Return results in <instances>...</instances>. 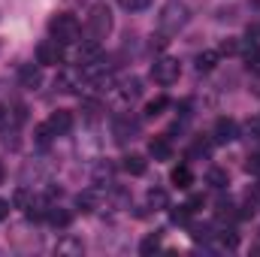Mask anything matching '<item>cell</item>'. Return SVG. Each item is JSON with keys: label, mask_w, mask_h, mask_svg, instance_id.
<instances>
[{"label": "cell", "mask_w": 260, "mask_h": 257, "mask_svg": "<svg viewBox=\"0 0 260 257\" xmlns=\"http://www.w3.org/2000/svg\"><path fill=\"white\" fill-rule=\"evenodd\" d=\"M188 21H191V9H188L185 3H179V0H170V3L160 9V15H157V30H160L164 37H176L179 30L188 27Z\"/></svg>", "instance_id": "cell-1"}, {"label": "cell", "mask_w": 260, "mask_h": 257, "mask_svg": "<svg viewBox=\"0 0 260 257\" xmlns=\"http://www.w3.org/2000/svg\"><path fill=\"white\" fill-rule=\"evenodd\" d=\"M49 37L58 40L61 46H73V43L82 40V24H79V18L70 15V12H55V15L49 18Z\"/></svg>", "instance_id": "cell-2"}, {"label": "cell", "mask_w": 260, "mask_h": 257, "mask_svg": "<svg viewBox=\"0 0 260 257\" xmlns=\"http://www.w3.org/2000/svg\"><path fill=\"white\" fill-rule=\"evenodd\" d=\"M109 30H112V12H109V6L106 3H97V6H91L88 9V21H85V34H88V40H106L109 37Z\"/></svg>", "instance_id": "cell-3"}, {"label": "cell", "mask_w": 260, "mask_h": 257, "mask_svg": "<svg viewBox=\"0 0 260 257\" xmlns=\"http://www.w3.org/2000/svg\"><path fill=\"white\" fill-rule=\"evenodd\" d=\"M179 76H182V64H179L176 58H170V55L154 58V64H151V79H154L157 85H176Z\"/></svg>", "instance_id": "cell-4"}, {"label": "cell", "mask_w": 260, "mask_h": 257, "mask_svg": "<svg viewBox=\"0 0 260 257\" xmlns=\"http://www.w3.org/2000/svg\"><path fill=\"white\" fill-rule=\"evenodd\" d=\"M37 64H43V67H58V64H64V46L58 43V40H40L37 43Z\"/></svg>", "instance_id": "cell-5"}, {"label": "cell", "mask_w": 260, "mask_h": 257, "mask_svg": "<svg viewBox=\"0 0 260 257\" xmlns=\"http://www.w3.org/2000/svg\"><path fill=\"white\" fill-rule=\"evenodd\" d=\"M112 133H115V139L121 142V145H127L133 142L136 136H139V121L133 118V115H115V121H112Z\"/></svg>", "instance_id": "cell-6"}, {"label": "cell", "mask_w": 260, "mask_h": 257, "mask_svg": "<svg viewBox=\"0 0 260 257\" xmlns=\"http://www.w3.org/2000/svg\"><path fill=\"white\" fill-rule=\"evenodd\" d=\"M239 139V124L233 118H218L215 127H212V142L218 145H227V142H236Z\"/></svg>", "instance_id": "cell-7"}, {"label": "cell", "mask_w": 260, "mask_h": 257, "mask_svg": "<svg viewBox=\"0 0 260 257\" xmlns=\"http://www.w3.org/2000/svg\"><path fill=\"white\" fill-rule=\"evenodd\" d=\"M24 106H0V130L3 133H9V130H18L21 124H24Z\"/></svg>", "instance_id": "cell-8"}, {"label": "cell", "mask_w": 260, "mask_h": 257, "mask_svg": "<svg viewBox=\"0 0 260 257\" xmlns=\"http://www.w3.org/2000/svg\"><path fill=\"white\" fill-rule=\"evenodd\" d=\"M18 85L27 91H37L43 85V64H21L18 67Z\"/></svg>", "instance_id": "cell-9"}, {"label": "cell", "mask_w": 260, "mask_h": 257, "mask_svg": "<svg viewBox=\"0 0 260 257\" xmlns=\"http://www.w3.org/2000/svg\"><path fill=\"white\" fill-rule=\"evenodd\" d=\"M97 61H103V46L97 40H85L79 49V67H91Z\"/></svg>", "instance_id": "cell-10"}, {"label": "cell", "mask_w": 260, "mask_h": 257, "mask_svg": "<svg viewBox=\"0 0 260 257\" xmlns=\"http://www.w3.org/2000/svg\"><path fill=\"white\" fill-rule=\"evenodd\" d=\"M49 130H52V136H67L70 127H73V115L67 112V109H58V112H52L49 115Z\"/></svg>", "instance_id": "cell-11"}, {"label": "cell", "mask_w": 260, "mask_h": 257, "mask_svg": "<svg viewBox=\"0 0 260 257\" xmlns=\"http://www.w3.org/2000/svg\"><path fill=\"white\" fill-rule=\"evenodd\" d=\"M100 203H103V191H100V188H88V191H82L76 197V206H79L82 212H97Z\"/></svg>", "instance_id": "cell-12"}, {"label": "cell", "mask_w": 260, "mask_h": 257, "mask_svg": "<svg viewBox=\"0 0 260 257\" xmlns=\"http://www.w3.org/2000/svg\"><path fill=\"white\" fill-rule=\"evenodd\" d=\"M148 154H151L154 160H173V142H170L167 136H154V139L148 142Z\"/></svg>", "instance_id": "cell-13"}, {"label": "cell", "mask_w": 260, "mask_h": 257, "mask_svg": "<svg viewBox=\"0 0 260 257\" xmlns=\"http://www.w3.org/2000/svg\"><path fill=\"white\" fill-rule=\"evenodd\" d=\"M170 182H173L179 191H188V188L194 185V170H191L188 164H179V167H173V173H170Z\"/></svg>", "instance_id": "cell-14"}, {"label": "cell", "mask_w": 260, "mask_h": 257, "mask_svg": "<svg viewBox=\"0 0 260 257\" xmlns=\"http://www.w3.org/2000/svg\"><path fill=\"white\" fill-rule=\"evenodd\" d=\"M121 170L130 173V176H142V173L148 170V164H145L142 154H124V157H121Z\"/></svg>", "instance_id": "cell-15"}, {"label": "cell", "mask_w": 260, "mask_h": 257, "mask_svg": "<svg viewBox=\"0 0 260 257\" xmlns=\"http://www.w3.org/2000/svg\"><path fill=\"white\" fill-rule=\"evenodd\" d=\"M118 94H121L124 100H136V97H142V79L130 76V79H124V82H118Z\"/></svg>", "instance_id": "cell-16"}, {"label": "cell", "mask_w": 260, "mask_h": 257, "mask_svg": "<svg viewBox=\"0 0 260 257\" xmlns=\"http://www.w3.org/2000/svg\"><path fill=\"white\" fill-rule=\"evenodd\" d=\"M46 218H49V224H55V227H70V221H73V215L61 209V206H49L46 209Z\"/></svg>", "instance_id": "cell-17"}, {"label": "cell", "mask_w": 260, "mask_h": 257, "mask_svg": "<svg viewBox=\"0 0 260 257\" xmlns=\"http://www.w3.org/2000/svg\"><path fill=\"white\" fill-rule=\"evenodd\" d=\"M170 106V97H154V100H148L145 103V118H157V115H164V109Z\"/></svg>", "instance_id": "cell-18"}, {"label": "cell", "mask_w": 260, "mask_h": 257, "mask_svg": "<svg viewBox=\"0 0 260 257\" xmlns=\"http://www.w3.org/2000/svg\"><path fill=\"white\" fill-rule=\"evenodd\" d=\"M218 58H221L218 52H200V55H197V70H200V73H212V70L218 67Z\"/></svg>", "instance_id": "cell-19"}, {"label": "cell", "mask_w": 260, "mask_h": 257, "mask_svg": "<svg viewBox=\"0 0 260 257\" xmlns=\"http://www.w3.org/2000/svg\"><path fill=\"white\" fill-rule=\"evenodd\" d=\"M148 209H170V197L164 188H151L148 191Z\"/></svg>", "instance_id": "cell-20"}, {"label": "cell", "mask_w": 260, "mask_h": 257, "mask_svg": "<svg viewBox=\"0 0 260 257\" xmlns=\"http://www.w3.org/2000/svg\"><path fill=\"white\" fill-rule=\"evenodd\" d=\"M206 182H209L215 191H224V188H227V173H224V170H218V167H212V170L206 173Z\"/></svg>", "instance_id": "cell-21"}, {"label": "cell", "mask_w": 260, "mask_h": 257, "mask_svg": "<svg viewBox=\"0 0 260 257\" xmlns=\"http://www.w3.org/2000/svg\"><path fill=\"white\" fill-rule=\"evenodd\" d=\"M191 206H179V209H170V221L173 224H188V218H191Z\"/></svg>", "instance_id": "cell-22"}, {"label": "cell", "mask_w": 260, "mask_h": 257, "mask_svg": "<svg viewBox=\"0 0 260 257\" xmlns=\"http://www.w3.org/2000/svg\"><path fill=\"white\" fill-rule=\"evenodd\" d=\"M157 248H160V236H157V233H154V236H145V239H142V245H139V251H142V254H154Z\"/></svg>", "instance_id": "cell-23"}, {"label": "cell", "mask_w": 260, "mask_h": 257, "mask_svg": "<svg viewBox=\"0 0 260 257\" xmlns=\"http://www.w3.org/2000/svg\"><path fill=\"white\" fill-rule=\"evenodd\" d=\"M245 61H248V67H251V70H257V73H260V46H254V43H251V46L245 49Z\"/></svg>", "instance_id": "cell-24"}, {"label": "cell", "mask_w": 260, "mask_h": 257, "mask_svg": "<svg viewBox=\"0 0 260 257\" xmlns=\"http://www.w3.org/2000/svg\"><path fill=\"white\" fill-rule=\"evenodd\" d=\"M34 136H37V145H49V142H52V130H49V124H40V127L34 130Z\"/></svg>", "instance_id": "cell-25"}, {"label": "cell", "mask_w": 260, "mask_h": 257, "mask_svg": "<svg viewBox=\"0 0 260 257\" xmlns=\"http://www.w3.org/2000/svg\"><path fill=\"white\" fill-rule=\"evenodd\" d=\"M121 6L130 9V12H142V9H148V6H151V0H121Z\"/></svg>", "instance_id": "cell-26"}, {"label": "cell", "mask_w": 260, "mask_h": 257, "mask_svg": "<svg viewBox=\"0 0 260 257\" xmlns=\"http://www.w3.org/2000/svg\"><path fill=\"white\" fill-rule=\"evenodd\" d=\"M15 206H18V209H30V206H34L30 194L24 191V188H18V191H15Z\"/></svg>", "instance_id": "cell-27"}, {"label": "cell", "mask_w": 260, "mask_h": 257, "mask_svg": "<svg viewBox=\"0 0 260 257\" xmlns=\"http://www.w3.org/2000/svg\"><path fill=\"white\" fill-rule=\"evenodd\" d=\"M82 109H85V115H88V118H97V115H100V103H97V100H85V103H82Z\"/></svg>", "instance_id": "cell-28"}, {"label": "cell", "mask_w": 260, "mask_h": 257, "mask_svg": "<svg viewBox=\"0 0 260 257\" xmlns=\"http://www.w3.org/2000/svg\"><path fill=\"white\" fill-rule=\"evenodd\" d=\"M209 151H212V142H203V139H200V142L194 145V151H191V154H203V157H206Z\"/></svg>", "instance_id": "cell-29"}, {"label": "cell", "mask_w": 260, "mask_h": 257, "mask_svg": "<svg viewBox=\"0 0 260 257\" xmlns=\"http://www.w3.org/2000/svg\"><path fill=\"white\" fill-rule=\"evenodd\" d=\"M221 52H227V55H236V52H239V43H236V40H230V43H224V46H221Z\"/></svg>", "instance_id": "cell-30"}, {"label": "cell", "mask_w": 260, "mask_h": 257, "mask_svg": "<svg viewBox=\"0 0 260 257\" xmlns=\"http://www.w3.org/2000/svg\"><path fill=\"white\" fill-rule=\"evenodd\" d=\"M9 218V200H0V221Z\"/></svg>", "instance_id": "cell-31"}, {"label": "cell", "mask_w": 260, "mask_h": 257, "mask_svg": "<svg viewBox=\"0 0 260 257\" xmlns=\"http://www.w3.org/2000/svg\"><path fill=\"white\" fill-rule=\"evenodd\" d=\"M248 130H251V133H254V136L260 139V115L254 118V121H251V124H248Z\"/></svg>", "instance_id": "cell-32"}, {"label": "cell", "mask_w": 260, "mask_h": 257, "mask_svg": "<svg viewBox=\"0 0 260 257\" xmlns=\"http://www.w3.org/2000/svg\"><path fill=\"white\" fill-rule=\"evenodd\" d=\"M3 176H6V170H3V164H0V185H3Z\"/></svg>", "instance_id": "cell-33"}, {"label": "cell", "mask_w": 260, "mask_h": 257, "mask_svg": "<svg viewBox=\"0 0 260 257\" xmlns=\"http://www.w3.org/2000/svg\"><path fill=\"white\" fill-rule=\"evenodd\" d=\"M254 34H260V24H257V27H254Z\"/></svg>", "instance_id": "cell-34"}]
</instances>
